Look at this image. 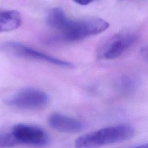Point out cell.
<instances>
[{
	"instance_id": "6da1fadb",
	"label": "cell",
	"mask_w": 148,
	"mask_h": 148,
	"mask_svg": "<svg viewBox=\"0 0 148 148\" xmlns=\"http://www.w3.org/2000/svg\"><path fill=\"white\" fill-rule=\"evenodd\" d=\"M46 20L49 27L60 32V39L65 42L77 41L100 34L109 27L107 21L99 18L71 20L61 8L51 9Z\"/></svg>"
},
{
	"instance_id": "7a4b0ae2",
	"label": "cell",
	"mask_w": 148,
	"mask_h": 148,
	"mask_svg": "<svg viewBox=\"0 0 148 148\" xmlns=\"http://www.w3.org/2000/svg\"><path fill=\"white\" fill-rule=\"evenodd\" d=\"M134 135L135 129L131 125H114L82 135L76 139L75 145L78 148L99 147L127 140Z\"/></svg>"
},
{
	"instance_id": "3957f363",
	"label": "cell",
	"mask_w": 148,
	"mask_h": 148,
	"mask_svg": "<svg viewBox=\"0 0 148 148\" xmlns=\"http://www.w3.org/2000/svg\"><path fill=\"white\" fill-rule=\"evenodd\" d=\"M0 50L18 57L46 61L48 63L64 68L73 67V65L69 62L38 51L18 42H7L2 43L0 45Z\"/></svg>"
},
{
	"instance_id": "277c9868",
	"label": "cell",
	"mask_w": 148,
	"mask_h": 148,
	"mask_svg": "<svg viewBox=\"0 0 148 148\" xmlns=\"http://www.w3.org/2000/svg\"><path fill=\"white\" fill-rule=\"evenodd\" d=\"M48 99V95L45 92L35 88H27L8 98L5 102L11 106L29 109L45 106Z\"/></svg>"
},
{
	"instance_id": "5b68a950",
	"label": "cell",
	"mask_w": 148,
	"mask_h": 148,
	"mask_svg": "<svg viewBox=\"0 0 148 148\" xmlns=\"http://www.w3.org/2000/svg\"><path fill=\"white\" fill-rule=\"evenodd\" d=\"M17 143L31 146H44L49 142L47 134L41 128L28 124H18L10 131Z\"/></svg>"
},
{
	"instance_id": "8992f818",
	"label": "cell",
	"mask_w": 148,
	"mask_h": 148,
	"mask_svg": "<svg viewBox=\"0 0 148 148\" xmlns=\"http://www.w3.org/2000/svg\"><path fill=\"white\" fill-rule=\"evenodd\" d=\"M138 36L132 33H120L110 38L102 46L99 56L110 60L120 56L137 40Z\"/></svg>"
},
{
	"instance_id": "52a82bcc",
	"label": "cell",
	"mask_w": 148,
	"mask_h": 148,
	"mask_svg": "<svg viewBox=\"0 0 148 148\" xmlns=\"http://www.w3.org/2000/svg\"><path fill=\"white\" fill-rule=\"evenodd\" d=\"M48 123L52 128L64 132H76L84 128V124L81 121L60 113L51 114Z\"/></svg>"
},
{
	"instance_id": "ba28073f",
	"label": "cell",
	"mask_w": 148,
	"mask_h": 148,
	"mask_svg": "<svg viewBox=\"0 0 148 148\" xmlns=\"http://www.w3.org/2000/svg\"><path fill=\"white\" fill-rule=\"evenodd\" d=\"M21 24V18L17 11L0 10V32L13 31L18 28Z\"/></svg>"
},
{
	"instance_id": "9c48e42d",
	"label": "cell",
	"mask_w": 148,
	"mask_h": 148,
	"mask_svg": "<svg viewBox=\"0 0 148 148\" xmlns=\"http://www.w3.org/2000/svg\"><path fill=\"white\" fill-rule=\"evenodd\" d=\"M16 145L11 131L0 134V146L11 147Z\"/></svg>"
},
{
	"instance_id": "30bf717a",
	"label": "cell",
	"mask_w": 148,
	"mask_h": 148,
	"mask_svg": "<svg viewBox=\"0 0 148 148\" xmlns=\"http://www.w3.org/2000/svg\"><path fill=\"white\" fill-rule=\"evenodd\" d=\"M135 83L134 80L130 77H125L123 79L121 82L122 88L125 91H130L135 87Z\"/></svg>"
},
{
	"instance_id": "8fae6325",
	"label": "cell",
	"mask_w": 148,
	"mask_h": 148,
	"mask_svg": "<svg viewBox=\"0 0 148 148\" xmlns=\"http://www.w3.org/2000/svg\"><path fill=\"white\" fill-rule=\"evenodd\" d=\"M76 3L80 5H87L94 0H73Z\"/></svg>"
},
{
	"instance_id": "7c38bea8",
	"label": "cell",
	"mask_w": 148,
	"mask_h": 148,
	"mask_svg": "<svg viewBox=\"0 0 148 148\" xmlns=\"http://www.w3.org/2000/svg\"><path fill=\"white\" fill-rule=\"evenodd\" d=\"M143 56L148 61V46L144 47L142 51Z\"/></svg>"
},
{
	"instance_id": "4fadbf2b",
	"label": "cell",
	"mask_w": 148,
	"mask_h": 148,
	"mask_svg": "<svg viewBox=\"0 0 148 148\" xmlns=\"http://www.w3.org/2000/svg\"><path fill=\"white\" fill-rule=\"evenodd\" d=\"M136 147H146V148H148V143H143V144H142V145H139L136 146Z\"/></svg>"
}]
</instances>
